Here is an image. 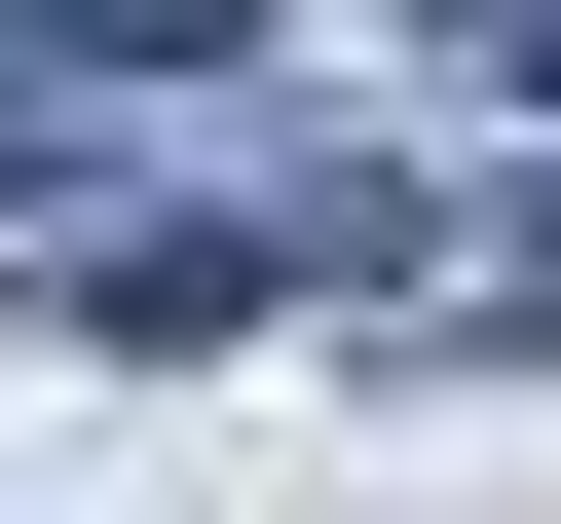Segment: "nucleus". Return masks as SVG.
<instances>
[{"mask_svg": "<svg viewBox=\"0 0 561 524\" xmlns=\"http://www.w3.org/2000/svg\"><path fill=\"white\" fill-rule=\"evenodd\" d=\"M76 187H113V76H76V38H0V225H76Z\"/></svg>", "mask_w": 561, "mask_h": 524, "instance_id": "f03ea898", "label": "nucleus"}, {"mask_svg": "<svg viewBox=\"0 0 561 524\" xmlns=\"http://www.w3.org/2000/svg\"><path fill=\"white\" fill-rule=\"evenodd\" d=\"M262 262H300V225H76V338L187 375V338H262Z\"/></svg>", "mask_w": 561, "mask_h": 524, "instance_id": "f257e3e1", "label": "nucleus"}]
</instances>
